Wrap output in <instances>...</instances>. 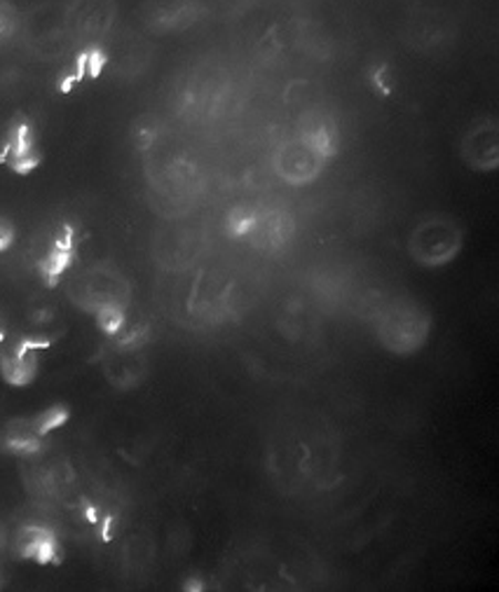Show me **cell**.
Segmentation results:
<instances>
[{
  "label": "cell",
  "mask_w": 499,
  "mask_h": 592,
  "mask_svg": "<svg viewBox=\"0 0 499 592\" xmlns=\"http://www.w3.org/2000/svg\"><path fill=\"white\" fill-rule=\"evenodd\" d=\"M19 555L40 564L59 562V543L45 527H24L17 539Z\"/></svg>",
  "instance_id": "obj_6"
},
{
  "label": "cell",
  "mask_w": 499,
  "mask_h": 592,
  "mask_svg": "<svg viewBox=\"0 0 499 592\" xmlns=\"http://www.w3.org/2000/svg\"><path fill=\"white\" fill-rule=\"evenodd\" d=\"M66 422H69V411L64 405H54V407H50V411L33 417V426L40 436H48L50 432H54V428H59Z\"/></svg>",
  "instance_id": "obj_11"
},
{
  "label": "cell",
  "mask_w": 499,
  "mask_h": 592,
  "mask_svg": "<svg viewBox=\"0 0 499 592\" xmlns=\"http://www.w3.org/2000/svg\"><path fill=\"white\" fill-rule=\"evenodd\" d=\"M40 162V155L38 153H31V155H24V157H17L10 162V167L17 172V174H29L38 167Z\"/></svg>",
  "instance_id": "obj_13"
},
{
  "label": "cell",
  "mask_w": 499,
  "mask_h": 592,
  "mask_svg": "<svg viewBox=\"0 0 499 592\" xmlns=\"http://www.w3.org/2000/svg\"><path fill=\"white\" fill-rule=\"evenodd\" d=\"M497 122L481 120L462 138V159L474 172H495L499 165V138Z\"/></svg>",
  "instance_id": "obj_4"
},
{
  "label": "cell",
  "mask_w": 499,
  "mask_h": 592,
  "mask_svg": "<svg viewBox=\"0 0 499 592\" xmlns=\"http://www.w3.org/2000/svg\"><path fill=\"white\" fill-rule=\"evenodd\" d=\"M3 340H6V335H3V331H0V344H3Z\"/></svg>",
  "instance_id": "obj_15"
},
{
  "label": "cell",
  "mask_w": 499,
  "mask_h": 592,
  "mask_svg": "<svg viewBox=\"0 0 499 592\" xmlns=\"http://www.w3.org/2000/svg\"><path fill=\"white\" fill-rule=\"evenodd\" d=\"M96 323L106 335H117L125 325V312L117 302H106L96 310Z\"/></svg>",
  "instance_id": "obj_10"
},
{
  "label": "cell",
  "mask_w": 499,
  "mask_h": 592,
  "mask_svg": "<svg viewBox=\"0 0 499 592\" xmlns=\"http://www.w3.org/2000/svg\"><path fill=\"white\" fill-rule=\"evenodd\" d=\"M326 157L316 153L310 143L303 138L289 141L284 146H279L274 155V169L287 183L293 186H305V183L314 180L324 169Z\"/></svg>",
  "instance_id": "obj_2"
},
{
  "label": "cell",
  "mask_w": 499,
  "mask_h": 592,
  "mask_svg": "<svg viewBox=\"0 0 499 592\" xmlns=\"http://www.w3.org/2000/svg\"><path fill=\"white\" fill-rule=\"evenodd\" d=\"M0 373L12 386H27L35 380L38 356L35 352H27L19 344H12L8 352L0 354Z\"/></svg>",
  "instance_id": "obj_7"
},
{
  "label": "cell",
  "mask_w": 499,
  "mask_h": 592,
  "mask_svg": "<svg viewBox=\"0 0 499 592\" xmlns=\"http://www.w3.org/2000/svg\"><path fill=\"white\" fill-rule=\"evenodd\" d=\"M40 440H43V436L35 432L33 419H17L8 426V432H6V447L17 455L38 453L40 445H43Z\"/></svg>",
  "instance_id": "obj_8"
},
{
  "label": "cell",
  "mask_w": 499,
  "mask_h": 592,
  "mask_svg": "<svg viewBox=\"0 0 499 592\" xmlns=\"http://www.w3.org/2000/svg\"><path fill=\"white\" fill-rule=\"evenodd\" d=\"M462 228L448 216H432L408 239L410 256L425 268H441L462 251Z\"/></svg>",
  "instance_id": "obj_1"
},
{
  "label": "cell",
  "mask_w": 499,
  "mask_h": 592,
  "mask_svg": "<svg viewBox=\"0 0 499 592\" xmlns=\"http://www.w3.org/2000/svg\"><path fill=\"white\" fill-rule=\"evenodd\" d=\"M104 66H106L104 52H98V50L85 52V71H87L90 77H98V73H102Z\"/></svg>",
  "instance_id": "obj_12"
},
{
  "label": "cell",
  "mask_w": 499,
  "mask_h": 592,
  "mask_svg": "<svg viewBox=\"0 0 499 592\" xmlns=\"http://www.w3.org/2000/svg\"><path fill=\"white\" fill-rule=\"evenodd\" d=\"M111 529H113V520L108 518V520L104 522V539H106V541L111 539Z\"/></svg>",
  "instance_id": "obj_14"
},
{
  "label": "cell",
  "mask_w": 499,
  "mask_h": 592,
  "mask_svg": "<svg viewBox=\"0 0 499 592\" xmlns=\"http://www.w3.org/2000/svg\"><path fill=\"white\" fill-rule=\"evenodd\" d=\"M73 262V249L52 247V251L40 260V272H43L48 285H56L59 277H62Z\"/></svg>",
  "instance_id": "obj_9"
},
{
  "label": "cell",
  "mask_w": 499,
  "mask_h": 592,
  "mask_svg": "<svg viewBox=\"0 0 499 592\" xmlns=\"http://www.w3.org/2000/svg\"><path fill=\"white\" fill-rule=\"evenodd\" d=\"M427 316L420 310L398 308L387 314L381 329V340L389 352L408 354L415 352L427 340Z\"/></svg>",
  "instance_id": "obj_3"
},
{
  "label": "cell",
  "mask_w": 499,
  "mask_h": 592,
  "mask_svg": "<svg viewBox=\"0 0 499 592\" xmlns=\"http://www.w3.org/2000/svg\"><path fill=\"white\" fill-rule=\"evenodd\" d=\"M115 17V8L111 0H77L69 10L66 19L73 31L83 35L104 33Z\"/></svg>",
  "instance_id": "obj_5"
}]
</instances>
